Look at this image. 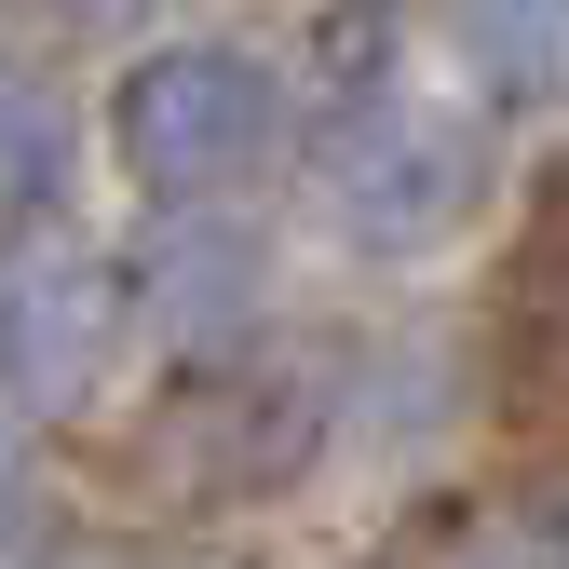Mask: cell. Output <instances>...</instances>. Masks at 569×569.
<instances>
[{
  "mask_svg": "<svg viewBox=\"0 0 569 569\" xmlns=\"http://www.w3.org/2000/svg\"><path fill=\"white\" fill-rule=\"evenodd\" d=\"M326 448V407L271 367H177L150 407H136V488L177 516H244L284 502Z\"/></svg>",
  "mask_w": 569,
  "mask_h": 569,
  "instance_id": "obj_1",
  "label": "cell"
},
{
  "mask_svg": "<svg viewBox=\"0 0 569 569\" xmlns=\"http://www.w3.org/2000/svg\"><path fill=\"white\" fill-rule=\"evenodd\" d=\"M109 136H122V177L136 190H163V203L203 218V203H231L284 150V82L258 54H231V41H163V54L122 68Z\"/></svg>",
  "mask_w": 569,
  "mask_h": 569,
  "instance_id": "obj_2",
  "label": "cell"
},
{
  "mask_svg": "<svg viewBox=\"0 0 569 569\" xmlns=\"http://www.w3.org/2000/svg\"><path fill=\"white\" fill-rule=\"evenodd\" d=\"M488 203V136L448 96H367L326 136V218L367 258H435Z\"/></svg>",
  "mask_w": 569,
  "mask_h": 569,
  "instance_id": "obj_3",
  "label": "cell"
},
{
  "mask_svg": "<svg viewBox=\"0 0 569 569\" xmlns=\"http://www.w3.org/2000/svg\"><path fill=\"white\" fill-rule=\"evenodd\" d=\"M122 352V284L82 244H0V393L14 407H82Z\"/></svg>",
  "mask_w": 569,
  "mask_h": 569,
  "instance_id": "obj_4",
  "label": "cell"
},
{
  "mask_svg": "<svg viewBox=\"0 0 569 569\" xmlns=\"http://www.w3.org/2000/svg\"><path fill=\"white\" fill-rule=\"evenodd\" d=\"M258 299H271V244L244 218H177V231L136 244V326L203 352V367H218L231 326H258Z\"/></svg>",
  "mask_w": 569,
  "mask_h": 569,
  "instance_id": "obj_5",
  "label": "cell"
},
{
  "mask_svg": "<svg viewBox=\"0 0 569 569\" xmlns=\"http://www.w3.org/2000/svg\"><path fill=\"white\" fill-rule=\"evenodd\" d=\"M461 68L502 109H556L569 96V0H461Z\"/></svg>",
  "mask_w": 569,
  "mask_h": 569,
  "instance_id": "obj_6",
  "label": "cell"
},
{
  "mask_svg": "<svg viewBox=\"0 0 569 569\" xmlns=\"http://www.w3.org/2000/svg\"><path fill=\"white\" fill-rule=\"evenodd\" d=\"M68 177V109L41 68H0V203H41Z\"/></svg>",
  "mask_w": 569,
  "mask_h": 569,
  "instance_id": "obj_7",
  "label": "cell"
},
{
  "mask_svg": "<svg viewBox=\"0 0 569 569\" xmlns=\"http://www.w3.org/2000/svg\"><path fill=\"white\" fill-rule=\"evenodd\" d=\"M14 542H28V475L0 461V556H14Z\"/></svg>",
  "mask_w": 569,
  "mask_h": 569,
  "instance_id": "obj_8",
  "label": "cell"
}]
</instances>
